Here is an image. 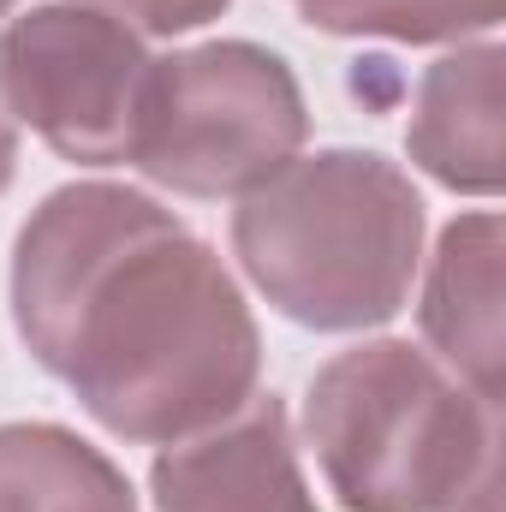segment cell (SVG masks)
I'll return each instance as SVG.
<instances>
[{"mask_svg":"<svg viewBox=\"0 0 506 512\" xmlns=\"http://www.w3.org/2000/svg\"><path fill=\"white\" fill-rule=\"evenodd\" d=\"M12 328L120 441L167 447L245 405L256 316L215 256L149 191L84 179L30 209L12 245Z\"/></svg>","mask_w":506,"mask_h":512,"instance_id":"6da1fadb","label":"cell"},{"mask_svg":"<svg viewBox=\"0 0 506 512\" xmlns=\"http://www.w3.org/2000/svg\"><path fill=\"white\" fill-rule=\"evenodd\" d=\"M304 435L346 512H501V405L411 340L328 358Z\"/></svg>","mask_w":506,"mask_h":512,"instance_id":"7a4b0ae2","label":"cell"},{"mask_svg":"<svg viewBox=\"0 0 506 512\" xmlns=\"http://www.w3.org/2000/svg\"><path fill=\"white\" fill-rule=\"evenodd\" d=\"M233 256L298 328L352 334L405 310L423 262V197L376 149L292 155L233 209Z\"/></svg>","mask_w":506,"mask_h":512,"instance_id":"3957f363","label":"cell"},{"mask_svg":"<svg viewBox=\"0 0 506 512\" xmlns=\"http://www.w3.org/2000/svg\"><path fill=\"white\" fill-rule=\"evenodd\" d=\"M304 137V90L274 48L203 42L149 66L131 167L173 197H245Z\"/></svg>","mask_w":506,"mask_h":512,"instance_id":"277c9868","label":"cell"},{"mask_svg":"<svg viewBox=\"0 0 506 512\" xmlns=\"http://www.w3.org/2000/svg\"><path fill=\"white\" fill-rule=\"evenodd\" d=\"M155 54L143 36L78 0L30 6L0 24V102L78 167H120L137 143Z\"/></svg>","mask_w":506,"mask_h":512,"instance_id":"5b68a950","label":"cell"},{"mask_svg":"<svg viewBox=\"0 0 506 512\" xmlns=\"http://www.w3.org/2000/svg\"><path fill=\"white\" fill-rule=\"evenodd\" d=\"M149 495L155 512H316L274 393H251L209 429L167 441L149 465Z\"/></svg>","mask_w":506,"mask_h":512,"instance_id":"8992f818","label":"cell"},{"mask_svg":"<svg viewBox=\"0 0 506 512\" xmlns=\"http://www.w3.org/2000/svg\"><path fill=\"white\" fill-rule=\"evenodd\" d=\"M423 340L435 358L483 399L501 405V215L477 209L441 227L423 274Z\"/></svg>","mask_w":506,"mask_h":512,"instance_id":"52a82bcc","label":"cell"},{"mask_svg":"<svg viewBox=\"0 0 506 512\" xmlns=\"http://www.w3.org/2000/svg\"><path fill=\"white\" fill-rule=\"evenodd\" d=\"M501 60V42H459L417 78L405 149L447 191H501Z\"/></svg>","mask_w":506,"mask_h":512,"instance_id":"ba28073f","label":"cell"},{"mask_svg":"<svg viewBox=\"0 0 506 512\" xmlns=\"http://www.w3.org/2000/svg\"><path fill=\"white\" fill-rule=\"evenodd\" d=\"M0 512H137L126 471L60 423H0Z\"/></svg>","mask_w":506,"mask_h":512,"instance_id":"9c48e42d","label":"cell"},{"mask_svg":"<svg viewBox=\"0 0 506 512\" xmlns=\"http://www.w3.org/2000/svg\"><path fill=\"white\" fill-rule=\"evenodd\" d=\"M322 36H387V42H465L489 36L506 0H292Z\"/></svg>","mask_w":506,"mask_h":512,"instance_id":"30bf717a","label":"cell"},{"mask_svg":"<svg viewBox=\"0 0 506 512\" xmlns=\"http://www.w3.org/2000/svg\"><path fill=\"white\" fill-rule=\"evenodd\" d=\"M78 6L120 18L137 36H185V30H203L209 18H221L233 0H78Z\"/></svg>","mask_w":506,"mask_h":512,"instance_id":"8fae6325","label":"cell"},{"mask_svg":"<svg viewBox=\"0 0 506 512\" xmlns=\"http://www.w3.org/2000/svg\"><path fill=\"white\" fill-rule=\"evenodd\" d=\"M12 167H18V126H12V114L0 102V191L12 185Z\"/></svg>","mask_w":506,"mask_h":512,"instance_id":"7c38bea8","label":"cell"},{"mask_svg":"<svg viewBox=\"0 0 506 512\" xmlns=\"http://www.w3.org/2000/svg\"><path fill=\"white\" fill-rule=\"evenodd\" d=\"M12 6H18V0H0V18H6V12H12Z\"/></svg>","mask_w":506,"mask_h":512,"instance_id":"4fadbf2b","label":"cell"}]
</instances>
